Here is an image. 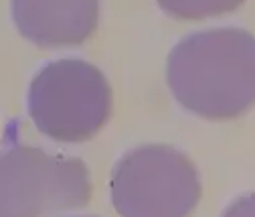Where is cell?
Here are the masks:
<instances>
[{
    "mask_svg": "<svg viewBox=\"0 0 255 217\" xmlns=\"http://www.w3.org/2000/svg\"><path fill=\"white\" fill-rule=\"evenodd\" d=\"M172 96L207 120H233L255 104V37L209 28L178 41L166 61Z\"/></svg>",
    "mask_w": 255,
    "mask_h": 217,
    "instance_id": "1",
    "label": "cell"
},
{
    "mask_svg": "<svg viewBox=\"0 0 255 217\" xmlns=\"http://www.w3.org/2000/svg\"><path fill=\"white\" fill-rule=\"evenodd\" d=\"M110 112V83L83 59L51 61L30 81L28 116L41 134L57 142L93 138L106 126Z\"/></svg>",
    "mask_w": 255,
    "mask_h": 217,
    "instance_id": "2",
    "label": "cell"
},
{
    "mask_svg": "<svg viewBox=\"0 0 255 217\" xmlns=\"http://www.w3.org/2000/svg\"><path fill=\"white\" fill-rule=\"evenodd\" d=\"M110 195L120 217H188L201 199V181L186 154L146 144L116 163Z\"/></svg>",
    "mask_w": 255,
    "mask_h": 217,
    "instance_id": "3",
    "label": "cell"
},
{
    "mask_svg": "<svg viewBox=\"0 0 255 217\" xmlns=\"http://www.w3.org/2000/svg\"><path fill=\"white\" fill-rule=\"evenodd\" d=\"M91 199L87 165L55 157L35 146H14L2 154L0 217H45L85 207Z\"/></svg>",
    "mask_w": 255,
    "mask_h": 217,
    "instance_id": "4",
    "label": "cell"
},
{
    "mask_svg": "<svg viewBox=\"0 0 255 217\" xmlns=\"http://www.w3.org/2000/svg\"><path fill=\"white\" fill-rule=\"evenodd\" d=\"M18 33L39 47L85 43L100 20V0H10Z\"/></svg>",
    "mask_w": 255,
    "mask_h": 217,
    "instance_id": "5",
    "label": "cell"
},
{
    "mask_svg": "<svg viewBox=\"0 0 255 217\" xmlns=\"http://www.w3.org/2000/svg\"><path fill=\"white\" fill-rule=\"evenodd\" d=\"M166 14L178 20H201L237 10L245 0H156Z\"/></svg>",
    "mask_w": 255,
    "mask_h": 217,
    "instance_id": "6",
    "label": "cell"
},
{
    "mask_svg": "<svg viewBox=\"0 0 255 217\" xmlns=\"http://www.w3.org/2000/svg\"><path fill=\"white\" fill-rule=\"evenodd\" d=\"M223 217H255V193L243 195L237 201H233Z\"/></svg>",
    "mask_w": 255,
    "mask_h": 217,
    "instance_id": "7",
    "label": "cell"
}]
</instances>
